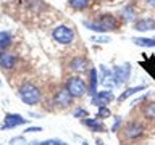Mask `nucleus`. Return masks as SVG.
I'll list each match as a JSON object with an SVG mask.
<instances>
[{
    "label": "nucleus",
    "mask_w": 155,
    "mask_h": 145,
    "mask_svg": "<svg viewBox=\"0 0 155 145\" xmlns=\"http://www.w3.org/2000/svg\"><path fill=\"white\" fill-rule=\"evenodd\" d=\"M18 95L23 103H26V105H36L41 102V90L34 84H31V82H26V84H23L19 87Z\"/></svg>",
    "instance_id": "f257e3e1"
},
{
    "label": "nucleus",
    "mask_w": 155,
    "mask_h": 145,
    "mask_svg": "<svg viewBox=\"0 0 155 145\" xmlns=\"http://www.w3.org/2000/svg\"><path fill=\"white\" fill-rule=\"evenodd\" d=\"M52 36L60 44H71L73 39H74V32H73V29L70 26H58L53 29Z\"/></svg>",
    "instance_id": "f03ea898"
},
{
    "label": "nucleus",
    "mask_w": 155,
    "mask_h": 145,
    "mask_svg": "<svg viewBox=\"0 0 155 145\" xmlns=\"http://www.w3.org/2000/svg\"><path fill=\"white\" fill-rule=\"evenodd\" d=\"M66 90L73 97H82L86 94V84L81 77H70L66 82Z\"/></svg>",
    "instance_id": "7ed1b4c3"
},
{
    "label": "nucleus",
    "mask_w": 155,
    "mask_h": 145,
    "mask_svg": "<svg viewBox=\"0 0 155 145\" xmlns=\"http://www.w3.org/2000/svg\"><path fill=\"white\" fill-rule=\"evenodd\" d=\"M131 76V65H123V66H116L113 69V81H115V85L118 87L121 84H124L126 81L129 79Z\"/></svg>",
    "instance_id": "20e7f679"
},
{
    "label": "nucleus",
    "mask_w": 155,
    "mask_h": 145,
    "mask_svg": "<svg viewBox=\"0 0 155 145\" xmlns=\"http://www.w3.org/2000/svg\"><path fill=\"white\" fill-rule=\"evenodd\" d=\"M26 123H28V119H24L21 114L7 113L5 114V124L2 126V129H13V127H18V126L26 124Z\"/></svg>",
    "instance_id": "39448f33"
},
{
    "label": "nucleus",
    "mask_w": 155,
    "mask_h": 145,
    "mask_svg": "<svg viewBox=\"0 0 155 145\" xmlns=\"http://www.w3.org/2000/svg\"><path fill=\"white\" fill-rule=\"evenodd\" d=\"M113 94L110 90H104V92H97V94L92 97V102L99 106H107L110 102H113Z\"/></svg>",
    "instance_id": "423d86ee"
},
{
    "label": "nucleus",
    "mask_w": 155,
    "mask_h": 145,
    "mask_svg": "<svg viewBox=\"0 0 155 145\" xmlns=\"http://www.w3.org/2000/svg\"><path fill=\"white\" fill-rule=\"evenodd\" d=\"M70 68L76 72H82L89 68V61H87L84 56H74L70 63Z\"/></svg>",
    "instance_id": "0eeeda50"
},
{
    "label": "nucleus",
    "mask_w": 155,
    "mask_h": 145,
    "mask_svg": "<svg viewBox=\"0 0 155 145\" xmlns=\"http://www.w3.org/2000/svg\"><path fill=\"white\" fill-rule=\"evenodd\" d=\"M71 102H73V95L66 89H61V90L57 92L55 103H58L60 106H68V105H71Z\"/></svg>",
    "instance_id": "6e6552de"
},
{
    "label": "nucleus",
    "mask_w": 155,
    "mask_h": 145,
    "mask_svg": "<svg viewBox=\"0 0 155 145\" xmlns=\"http://www.w3.org/2000/svg\"><path fill=\"white\" fill-rule=\"evenodd\" d=\"M136 31H140V32H145V31H155V19L153 18H144V19H139L136 23Z\"/></svg>",
    "instance_id": "1a4fd4ad"
},
{
    "label": "nucleus",
    "mask_w": 155,
    "mask_h": 145,
    "mask_svg": "<svg viewBox=\"0 0 155 145\" xmlns=\"http://www.w3.org/2000/svg\"><path fill=\"white\" fill-rule=\"evenodd\" d=\"M144 132V127H142V124H139V123H131L128 127H126V135H128L129 139H137L140 137Z\"/></svg>",
    "instance_id": "9d476101"
},
{
    "label": "nucleus",
    "mask_w": 155,
    "mask_h": 145,
    "mask_svg": "<svg viewBox=\"0 0 155 145\" xmlns=\"http://www.w3.org/2000/svg\"><path fill=\"white\" fill-rule=\"evenodd\" d=\"M16 63V58H15L13 53H0V66L5 68V69H12Z\"/></svg>",
    "instance_id": "9b49d317"
},
{
    "label": "nucleus",
    "mask_w": 155,
    "mask_h": 145,
    "mask_svg": "<svg viewBox=\"0 0 155 145\" xmlns=\"http://www.w3.org/2000/svg\"><path fill=\"white\" fill-rule=\"evenodd\" d=\"M97 21H99L102 26L107 29V32H108V31H113V29L116 27V19H115L113 16H110V14H105V16L99 18Z\"/></svg>",
    "instance_id": "f8f14e48"
},
{
    "label": "nucleus",
    "mask_w": 155,
    "mask_h": 145,
    "mask_svg": "<svg viewBox=\"0 0 155 145\" xmlns=\"http://www.w3.org/2000/svg\"><path fill=\"white\" fill-rule=\"evenodd\" d=\"M84 124L87 127H91L92 130H95V132H102V130H105V126L100 123L99 119H92V118H84Z\"/></svg>",
    "instance_id": "ddd939ff"
},
{
    "label": "nucleus",
    "mask_w": 155,
    "mask_h": 145,
    "mask_svg": "<svg viewBox=\"0 0 155 145\" xmlns=\"http://www.w3.org/2000/svg\"><path fill=\"white\" fill-rule=\"evenodd\" d=\"M12 40H13V37H12V34H10L8 31H2V32H0V50L10 47Z\"/></svg>",
    "instance_id": "4468645a"
},
{
    "label": "nucleus",
    "mask_w": 155,
    "mask_h": 145,
    "mask_svg": "<svg viewBox=\"0 0 155 145\" xmlns=\"http://www.w3.org/2000/svg\"><path fill=\"white\" fill-rule=\"evenodd\" d=\"M145 89V85H136V87H131V89H126L123 94L120 95V98H118V102H123V100H126L128 97H131V95H134L136 92H142Z\"/></svg>",
    "instance_id": "2eb2a0df"
},
{
    "label": "nucleus",
    "mask_w": 155,
    "mask_h": 145,
    "mask_svg": "<svg viewBox=\"0 0 155 145\" xmlns=\"http://www.w3.org/2000/svg\"><path fill=\"white\" fill-rule=\"evenodd\" d=\"M133 42L139 47H155V39H149V37H134Z\"/></svg>",
    "instance_id": "dca6fc26"
},
{
    "label": "nucleus",
    "mask_w": 155,
    "mask_h": 145,
    "mask_svg": "<svg viewBox=\"0 0 155 145\" xmlns=\"http://www.w3.org/2000/svg\"><path fill=\"white\" fill-rule=\"evenodd\" d=\"M89 92H91V95L94 97L97 94V71L95 69H91V76H89Z\"/></svg>",
    "instance_id": "f3484780"
},
{
    "label": "nucleus",
    "mask_w": 155,
    "mask_h": 145,
    "mask_svg": "<svg viewBox=\"0 0 155 145\" xmlns=\"http://www.w3.org/2000/svg\"><path fill=\"white\" fill-rule=\"evenodd\" d=\"M91 3V0H70V5L74 10H82Z\"/></svg>",
    "instance_id": "a211bd4d"
},
{
    "label": "nucleus",
    "mask_w": 155,
    "mask_h": 145,
    "mask_svg": "<svg viewBox=\"0 0 155 145\" xmlns=\"http://www.w3.org/2000/svg\"><path fill=\"white\" fill-rule=\"evenodd\" d=\"M145 116H147L149 119H155V105H149L147 108H145Z\"/></svg>",
    "instance_id": "6ab92c4d"
},
{
    "label": "nucleus",
    "mask_w": 155,
    "mask_h": 145,
    "mask_svg": "<svg viewBox=\"0 0 155 145\" xmlns=\"http://www.w3.org/2000/svg\"><path fill=\"white\" fill-rule=\"evenodd\" d=\"M91 40L99 42V44H105V42H110V37H107V36H92Z\"/></svg>",
    "instance_id": "aec40b11"
},
{
    "label": "nucleus",
    "mask_w": 155,
    "mask_h": 145,
    "mask_svg": "<svg viewBox=\"0 0 155 145\" xmlns=\"http://www.w3.org/2000/svg\"><path fill=\"white\" fill-rule=\"evenodd\" d=\"M110 116V110L107 106H99V118H108Z\"/></svg>",
    "instance_id": "412c9836"
},
{
    "label": "nucleus",
    "mask_w": 155,
    "mask_h": 145,
    "mask_svg": "<svg viewBox=\"0 0 155 145\" xmlns=\"http://www.w3.org/2000/svg\"><path fill=\"white\" fill-rule=\"evenodd\" d=\"M63 142H60L58 139H48V140H44V142H39V145H61Z\"/></svg>",
    "instance_id": "4be33fe9"
},
{
    "label": "nucleus",
    "mask_w": 155,
    "mask_h": 145,
    "mask_svg": "<svg viewBox=\"0 0 155 145\" xmlns=\"http://www.w3.org/2000/svg\"><path fill=\"white\" fill-rule=\"evenodd\" d=\"M74 116H76V118H87V111L86 110H76Z\"/></svg>",
    "instance_id": "5701e85b"
},
{
    "label": "nucleus",
    "mask_w": 155,
    "mask_h": 145,
    "mask_svg": "<svg viewBox=\"0 0 155 145\" xmlns=\"http://www.w3.org/2000/svg\"><path fill=\"white\" fill-rule=\"evenodd\" d=\"M123 13H124V18H126V19H133V18H134V13H133V10H129V7L124 8Z\"/></svg>",
    "instance_id": "b1692460"
},
{
    "label": "nucleus",
    "mask_w": 155,
    "mask_h": 145,
    "mask_svg": "<svg viewBox=\"0 0 155 145\" xmlns=\"http://www.w3.org/2000/svg\"><path fill=\"white\" fill-rule=\"evenodd\" d=\"M19 142H23V143H24V137H23V135H19V137H15V139L10 140V143H12V145H15V143H19Z\"/></svg>",
    "instance_id": "393cba45"
},
{
    "label": "nucleus",
    "mask_w": 155,
    "mask_h": 145,
    "mask_svg": "<svg viewBox=\"0 0 155 145\" xmlns=\"http://www.w3.org/2000/svg\"><path fill=\"white\" fill-rule=\"evenodd\" d=\"M42 127H39V126H36V127H28L24 132H41Z\"/></svg>",
    "instance_id": "a878e982"
},
{
    "label": "nucleus",
    "mask_w": 155,
    "mask_h": 145,
    "mask_svg": "<svg viewBox=\"0 0 155 145\" xmlns=\"http://www.w3.org/2000/svg\"><path fill=\"white\" fill-rule=\"evenodd\" d=\"M147 2H149L150 7H155V0H147Z\"/></svg>",
    "instance_id": "bb28decb"
},
{
    "label": "nucleus",
    "mask_w": 155,
    "mask_h": 145,
    "mask_svg": "<svg viewBox=\"0 0 155 145\" xmlns=\"http://www.w3.org/2000/svg\"><path fill=\"white\" fill-rule=\"evenodd\" d=\"M82 145H89V143H87V142H82Z\"/></svg>",
    "instance_id": "cd10ccee"
},
{
    "label": "nucleus",
    "mask_w": 155,
    "mask_h": 145,
    "mask_svg": "<svg viewBox=\"0 0 155 145\" xmlns=\"http://www.w3.org/2000/svg\"><path fill=\"white\" fill-rule=\"evenodd\" d=\"M61 145H66V143H61Z\"/></svg>",
    "instance_id": "c85d7f7f"
}]
</instances>
